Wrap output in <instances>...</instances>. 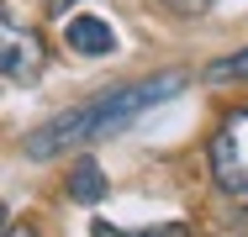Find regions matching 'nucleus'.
<instances>
[{
    "instance_id": "nucleus-9",
    "label": "nucleus",
    "mask_w": 248,
    "mask_h": 237,
    "mask_svg": "<svg viewBox=\"0 0 248 237\" xmlns=\"http://www.w3.org/2000/svg\"><path fill=\"white\" fill-rule=\"evenodd\" d=\"M169 5H174V11H185V16H201L211 0H169Z\"/></svg>"
},
{
    "instance_id": "nucleus-11",
    "label": "nucleus",
    "mask_w": 248,
    "mask_h": 237,
    "mask_svg": "<svg viewBox=\"0 0 248 237\" xmlns=\"http://www.w3.org/2000/svg\"><path fill=\"white\" fill-rule=\"evenodd\" d=\"M0 232H5V206H0Z\"/></svg>"
},
{
    "instance_id": "nucleus-5",
    "label": "nucleus",
    "mask_w": 248,
    "mask_h": 237,
    "mask_svg": "<svg viewBox=\"0 0 248 237\" xmlns=\"http://www.w3.org/2000/svg\"><path fill=\"white\" fill-rule=\"evenodd\" d=\"M69 195H74L79 206H95L100 195H106V174H100L95 158H79V163H74V174H69Z\"/></svg>"
},
{
    "instance_id": "nucleus-8",
    "label": "nucleus",
    "mask_w": 248,
    "mask_h": 237,
    "mask_svg": "<svg viewBox=\"0 0 248 237\" xmlns=\"http://www.w3.org/2000/svg\"><path fill=\"white\" fill-rule=\"evenodd\" d=\"M11 5H16V11H21V21L32 27V21H43V16H58L69 0H11Z\"/></svg>"
},
{
    "instance_id": "nucleus-3",
    "label": "nucleus",
    "mask_w": 248,
    "mask_h": 237,
    "mask_svg": "<svg viewBox=\"0 0 248 237\" xmlns=\"http://www.w3.org/2000/svg\"><path fill=\"white\" fill-rule=\"evenodd\" d=\"M37 69H43V37H37V27H27L21 16H11L0 5V74L16 79V85H27V79H37Z\"/></svg>"
},
{
    "instance_id": "nucleus-2",
    "label": "nucleus",
    "mask_w": 248,
    "mask_h": 237,
    "mask_svg": "<svg viewBox=\"0 0 248 237\" xmlns=\"http://www.w3.org/2000/svg\"><path fill=\"white\" fill-rule=\"evenodd\" d=\"M211 179L222 185V195L248 200V105L232 111L211 137Z\"/></svg>"
},
{
    "instance_id": "nucleus-1",
    "label": "nucleus",
    "mask_w": 248,
    "mask_h": 237,
    "mask_svg": "<svg viewBox=\"0 0 248 237\" xmlns=\"http://www.w3.org/2000/svg\"><path fill=\"white\" fill-rule=\"evenodd\" d=\"M180 90H185V69H164V74H148V79L116 85V90L95 95V100H85V105H74V111L48 116V121L27 137V158L43 163V158H58V153H69V148H79V142L116 137V132H127L138 116H148L153 105L174 100Z\"/></svg>"
},
{
    "instance_id": "nucleus-10",
    "label": "nucleus",
    "mask_w": 248,
    "mask_h": 237,
    "mask_svg": "<svg viewBox=\"0 0 248 237\" xmlns=\"http://www.w3.org/2000/svg\"><path fill=\"white\" fill-rule=\"evenodd\" d=\"M0 237H37V227H27V222H16V227H5Z\"/></svg>"
},
{
    "instance_id": "nucleus-6",
    "label": "nucleus",
    "mask_w": 248,
    "mask_h": 237,
    "mask_svg": "<svg viewBox=\"0 0 248 237\" xmlns=\"http://www.w3.org/2000/svg\"><path fill=\"white\" fill-rule=\"evenodd\" d=\"M238 79H248V47L227 53V58H217V63L206 69V85H238Z\"/></svg>"
},
{
    "instance_id": "nucleus-7",
    "label": "nucleus",
    "mask_w": 248,
    "mask_h": 237,
    "mask_svg": "<svg viewBox=\"0 0 248 237\" xmlns=\"http://www.w3.org/2000/svg\"><path fill=\"white\" fill-rule=\"evenodd\" d=\"M95 237H185L180 222H169V227H138V232H116L111 222H95Z\"/></svg>"
},
{
    "instance_id": "nucleus-4",
    "label": "nucleus",
    "mask_w": 248,
    "mask_h": 237,
    "mask_svg": "<svg viewBox=\"0 0 248 237\" xmlns=\"http://www.w3.org/2000/svg\"><path fill=\"white\" fill-rule=\"evenodd\" d=\"M63 43H69V53H79V58H106V53L116 47V32H111L100 16H69Z\"/></svg>"
}]
</instances>
